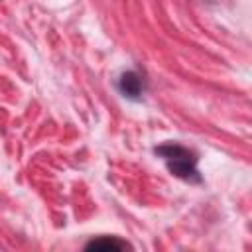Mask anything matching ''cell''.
<instances>
[{
	"label": "cell",
	"instance_id": "cell-1",
	"mask_svg": "<svg viewBox=\"0 0 252 252\" xmlns=\"http://www.w3.org/2000/svg\"><path fill=\"white\" fill-rule=\"evenodd\" d=\"M156 156H159L165 163V167L169 169V173L181 181H187V183H201L203 177L197 169V154L191 150V148H185L181 144H175V142H167V144H161L158 146L156 150Z\"/></svg>",
	"mask_w": 252,
	"mask_h": 252
},
{
	"label": "cell",
	"instance_id": "cell-2",
	"mask_svg": "<svg viewBox=\"0 0 252 252\" xmlns=\"http://www.w3.org/2000/svg\"><path fill=\"white\" fill-rule=\"evenodd\" d=\"M120 94L124 98H130V100H140L142 94L146 93V79L138 73V71H124L120 77H118V83H116Z\"/></svg>",
	"mask_w": 252,
	"mask_h": 252
},
{
	"label": "cell",
	"instance_id": "cell-3",
	"mask_svg": "<svg viewBox=\"0 0 252 252\" xmlns=\"http://www.w3.org/2000/svg\"><path fill=\"white\" fill-rule=\"evenodd\" d=\"M126 248H132L126 240H120L116 236H100V238H93L91 242H87L85 250H126Z\"/></svg>",
	"mask_w": 252,
	"mask_h": 252
}]
</instances>
